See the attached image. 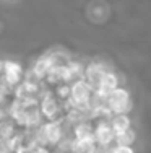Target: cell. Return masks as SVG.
<instances>
[{
  "mask_svg": "<svg viewBox=\"0 0 151 153\" xmlns=\"http://www.w3.org/2000/svg\"><path fill=\"white\" fill-rule=\"evenodd\" d=\"M135 132L132 129H127L125 132H120V134H116L114 135V142L116 145H125V147H130L132 143L135 142Z\"/></svg>",
  "mask_w": 151,
  "mask_h": 153,
  "instance_id": "30bf717a",
  "label": "cell"
},
{
  "mask_svg": "<svg viewBox=\"0 0 151 153\" xmlns=\"http://www.w3.org/2000/svg\"><path fill=\"white\" fill-rule=\"evenodd\" d=\"M70 93H71V85H68V83H59V85H57L55 96L59 98L60 101H67L68 98H70Z\"/></svg>",
  "mask_w": 151,
  "mask_h": 153,
  "instance_id": "8fae6325",
  "label": "cell"
},
{
  "mask_svg": "<svg viewBox=\"0 0 151 153\" xmlns=\"http://www.w3.org/2000/svg\"><path fill=\"white\" fill-rule=\"evenodd\" d=\"M107 108L112 111V114H128L133 108L130 100V94L124 88H116L110 91V94L106 100Z\"/></svg>",
  "mask_w": 151,
  "mask_h": 153,
  "instance_id": "6da1fadb",
  "label": "cell"
},
{
  "mask_svg": "<svg viewBox=\"0 0 151 153\" xmlns=\"http://www.w3.org/2000/svg\"><path fill=\"white\" fill-rule=\"evenodd\" d=\"M2 75H3V83L10 88H15L16 85H20L24 78V70L18 62L7 60L2 64Z\"/></svg>",
  "mask_w": 151,
  "mask_h": 153,
  "instance_id": "7a4b0ae2",
  "label": "cell"
},
{
  "mask_svg": "<svg viewBox=\"0 0 151 153\" xmlns=\"http://www.w3.org/2000/svg\"><path fill=\"white\" fill-rule=\"evenodd\" d=\"M96 150H98V143H96V142L77 140V138H73L71 153H96Z\"/></svg>",
  "mask_w": 151,
  "mask_h": 153,
  "instance_id": "ba28073f",
  "label": "cell"
},
{
  "mask_svg": "<svg viewBox=\"0 0 151 153\" xmlns=\"http://www.w3.org/2000/svg\"><path fill=\"white\" fill-rule=\"evenodd\" d=\"M110 127H112L114 134L125 132L127 129H130V119L127 114H116L110 121Z\"/></svg>",
  "mask_w": 151,
  "mask_h": 153,
  "instance_id": "9c48e42d",
  "label": "cell"
},
{
  "mask_svg": "<svg viewBox=\"0 0 151 153\" xmlns=\"http://www.w3.org/2000/svg\"><path fill=\"white\" fill-rule=\"evenodd\" d=\"M39 109H41L42 117H46L47 121H57L60 119V104L57 101V98L54 96L50 91H42V96L39 100Z\"/></svg>",
  "mask_w": 151,
  "mask_h": 153,
  "instance_id": "3957f363",
  "label": "cell"
},
{
  "mask_svg": "<svg viewBox=\"0 0 151 153\" xmlns=\"http://www.w3.org/2000/svg\"><path fill=\"white\" fill-rule=\"evenodd\" d=\"M73 138L77 140L96 142L94 138V126L89 121H80L73 126Z\"/></svg>",
  "mask_w": 151,
  "mask_h": 153,
  "instance_id": "8992f818",
  "label": "cell"
},
{
  "mask_svg": "<svg viewBox=\"0 0 151 153\" xmlns=\"http://www.w3.org/2000/svg\"><path fill=\"white\" fill-rule=\"evenodd\" d=\"M0 70H2V64H0Z\"/></svg>",
  "mask_w": 151,
  "mask_h": 153,
  "instance_id": "4fadbf2b",
  "label": "cell"
},
{
  "mask_svg": "<svg viewBox=\"0 0 151 153\" xmlns=\"http://www.w3.org/2000/svg\"><path fill=\"white\" fill-rule=\"evenodd\" d=\"M107 72H112V68L107 64H98V62H93L88 67L85 68V80L91 85L93 90H96L99 86L102 76L107 74Z\"/></svg>",
  "mask_w": 151,
  "mask_h": 153,
  "instance_id": "277c9868",
  "label": "cell"
},
{
  "mask_svg": "<svg viewBox=\"0 0 151 153\" xmlns=\"http://www.w3.org/2000/svg\"><path fill=\"white\" fill-rule=\"evenodd\" d=\"M114 130L110 127V122H107L106 119H101V121L94 126V138L98 147H104L107 148L110 143L114 142Z\"/></svg>",
  "mask_w": 151,
  "mask_h": 153,
  "instance_id": "5b68a950",
  "label": "cell"
},
{
  "mask_svg": "<svg viewBox=\"0 0 151 153\" xmlns=\"http://www.w3.org/2000/svg\"><path fill=\"white\" fill-rule=\"evenodd\" d=\"M110 153H133L132 147H125V145H116V147L110 150Z\"/></svg>",
  "mask_w": 151,
  "mask_h": 153,
  "instance_id": "7c38bea8",
  "label": "cell"
},
{
  "mask_svg": "<svg viewBox=\"0 0 151 153\" xmlns=\"http://www.w3.org/2000/svg\"><path fill=\"white\" fill-rule=\"evenodd\" d=\"M50 67H52V60H50L49 57V52L44 54V56H41L38 60L33 64V67L29 68L31 72H33V75L36 76L38 80H46V75H47V72L50 70Z\"/></svg>",
  "mask_w": 151,
  "mask_h": 153,
  "instance_id": "52a82bcc",
  "label": "cell"
}]
</instances>
